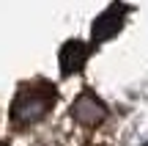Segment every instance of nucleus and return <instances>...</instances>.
I'll return each mask as SVG.
<instances>
[{
    "label": "nucleus",
    "mask_w": 148,
    "mask_h": 146,
    "mask_svg": "<svg viewBox=\"0 0 148 146\" xmlns=\"http://www.w3.org/2000/svg\"><path fill=\"white\" fill-rule=\"evenodd\" d=\"M58 102V88L52 86L49 80H27L16 88L14 102H11V121H14L16 130L22 127L38 124L49 110L55 108Z\"/></svg>",
    "instance_id": "f257e3e1"
},
{
    "label": "nucleus",
    "mask_w": 148,
    "mask_h": 146,
    "mask_svg": "<svg viewBox=\"0 0 148 146\" xmlns=\"http://www.w3.org/2000/svg\"><path fill=\"white\" fill-rule=\"evenodd\" d=\"M71 119L79 121L82 127H96L107 119V108L93 91H82L71 105Z\"/></svg>",
    "instance_id": "f03ea898"
},
{
    "label": "nucleus",
    "mask_w": 148,
    "mask_h": 146,
    "mask_svg": "<svg viewBox=\"0 0 148 146\" xmlns=\"http://www.w3.org/2000/svg\"><path fill=\"white\" fill-rule=\"evenodd\" d=\"M126 11H129L126 6H110L101 17H96V22H93V44L115 36L121 30V25H123V14Z\"/></svg>",
    "instance_id": "7ed1b4c3"
},
{
    "label": "nucleus",
    "mask_w": 148,
    "mask_h": 146,
    "mask_svg": "<svg viewBox=\"0 0 148 146\" xmlns=\"http://www.w3.org/2000/svg\"><path fill=\"white\" fill-rule=\"evenodd\" d=\"M88 55H90V47L85 42H66L63 44V50H60V72L63 75H74V72H79L82 69V64L88 61Z\"/></svg>",
    "instance_id": "20e7f679"
},
{
    "label": "nucleus",
    "mask_w": 148,
    "mask_h": 146,
    "mask_svg": "<svg viewBox=\"0 0 148 146\" xmlns=\"http://www.w3.org/2000/svg\"><path fill=\"white\" fill-rule=\"evenodd\" d=\"M0 146H8V143H3V141H0Z\"/></svg>",
    "instance_id": "39448f33"
}]
</instances>
